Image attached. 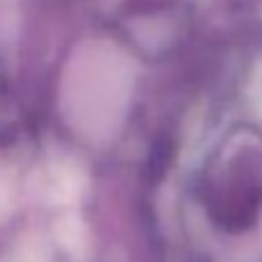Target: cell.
I'll return each instance as SVG.
<instances>
[{"mask_svg":"<svg viewBox=\"0 0 262 262\" xmlns=\"http://www.w3.org/2000/svg\"><path fill=\"white\" fill-rule=\"evenodd\" d=\"M135 86V68L119 45L89 40L74 49L60 81V109L74 133L104 142L121 128Z\"/></svg>","mask_w":262,"mask_h":262,"instance_id":"6da1fadb","label":"cell"},{"mask_svg":"<svg viewBox=\"0 0 262 262\" xmlns=\"http://www.w3.org/2000/svg\"><path fill=\"white\" fill-rule=\"evenodd\" d=\"M5 204H7V190H5V183L0 181V211L5 209Z\"/></svg>","mask_w":262,"mask_h":262,"instance_id":"7a4b0ae2","label":"cell"}]
</instances>
